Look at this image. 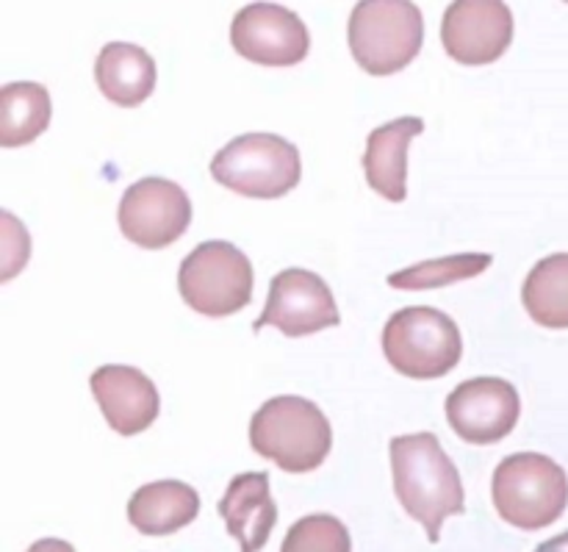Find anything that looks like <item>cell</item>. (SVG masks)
<instances>
[{
	"mask_svg": "<svg viewBox=\"0 0 568 552\" xmlns=\"http://www.w3.org/2000/svg\"><path fill=\"white\" fill-rule=\"evenodd\" d=\"M394 492L403 509L425 525L427 539L438 542L442 525L455 514H464L466 498L458 466L444 453L436 433H410L392 439Z\"/></svg>",
	"mask_w": 568,
	"mask_h": 552,
	"instance_id": "cell-1",
	"label": "cell"
},
{
	"mask_svg": "<svg viewBox=\"0 0 568 552\" xmlns=\"http://www.w3.org/2000/svg\"><path fill=\"white\" fill-rule=\"evenodd\" d=\"M250 444L283 472L303 475L325 464L333 450V428L316 403L297 394H281L253 414Z\"/></svg>",
	"mask_w": 568,
	"mask_h": 552,
	"instance_id": "cell-2",
	"label": "cell"
},
{
	"mask_svg": "<svg viewBox=\"0 0 568 552\" xmlns=\"http://www.w3.org/2000/svg\"><path fill=\"white\" fill-rule=\"evenodd\" d=\"M491 494L505 522L521 531H541L564 516L568 475L549 455L516 453L494 470Z\"/></svg>",
	"mask_w": 568,
	"mask_h": 552,
	"instance_id": "cell-3",
	"label": "cell"
},
{
	"mask_svg": "<svg viewBox=\"0 0 568 552\" xmlns=\"http://www.w3.org/2000/svg\"><path fill=\"white\" fill-rule=\"evenodd\" d=\"M422 9L408 0H364L349 14V50L369 76H394L419 56Z\"/></svg>",
	"mask_w": 568,
	"mask_h": 552,
	"instance_id": "cell-4",
	"label": "cell"
},
{
	"mask_svg": "<svg viewBox=\"0 0 568 552\" xmlns=\"http://www.w3.org/2000/svg\"><path fill=\"white\" fill-rule=\"evenodd\" d=\"M383 353L399 375L433 381L460 364L464 339L449 314L430 305H410L392 314L383 328Z\"/></svg>",
	"mask_w": 568,
	"mask_h": 552,
	"instance_id": "cell-5",
	"label": "cell"
},
{
	"mask_svg": "<svg viewBox=\"0 0 568 552\" xmlns=\"http://www.w3.org/2000/svg\"><path fill=\"white\" fill-rule=\"evenodd\" d=\"M216 183L244 198H283L303 175L300 150L275 133H244L231 139L211 161Z\"/></svg>",
	"mask_w": 568,
	"mask_h": 552,
	"instance_id": "cell-6",
	"label": "cell"
},
{
	"mask_svg": "<svg viewBox=\"0 0 568 552\" xmlns=\"http://www.w3.org/2000/svg\"><path fill=\"white\" fill-rule=\"evenodd\" d=\"M178 289L189 309L197 314L222 320L253 298V264L247 255L231 242H203L181 261Z\"/></svg>",
	"mask_w": 568,
	"mask_h": 552,
	"instance_id": "cell-7",
	"label": "cell"
},
{
	"mask_svg": "<svg viewBox=\"0 0 568 552\" xmlns=\"http://www.w3.org/2000/svg\"><path fill=\"white\" fill-rule=\"evenodd\" d=\"M116 220L128 242L144 250L170 248L192 222V200L175 181L150 175L125 189Z\"/></svg>",
	"mask_w": 568,
	"mask_h": 552,
	"instance_id": "cell-8",
	"label": "cell"
},
{
	"mask_svg": "<svg viewBox=\"0 0 568 552\" xmlns=\"http://www.w3.org/2000/svg\"><path fill=\"white\" fill-rule=\"evenodd\" d=\"M342 322L331 287L316 272L283 270L272 278L270 298L255 320V331L264 325L277 328L288 339L311 337Z\"/></svg>",
	"mask_w": 568,
	"mask_h": 552,
	"instance_id": "cell-9",
	"label": "cell"
},
{
	"mask_svg": "<svg viewBox=\"0 0 568 552\" xmlns=\"http://www.w3.org/2000/svg\"><path fill=\"white\" fill-rule=\"evenodd\" d=\"M236 53L255 64L292 67L308 56L311 33L297 11L277 3L244 6L231 26Z\"/></svg>",
	"mask_w": 568,
	"mask_h": 552,
	"instance_id": "cell-10",
	"label": "cell"
},
{
	"mask_svg": "<svg viewBox=\"0 0 568 552\" xmlns=\"http://www.w3.org/2000/svg\"><path fill=\"white\" fill-rule=\"evenodd\" d=\"M519 392L503 378H471L447 398L449 428L469 444H497L516 428Z\"/></svg>",
	"mask_w": 568,
	"mask_h": 552,
	"instance_id": "cell-11",
	"label": "cell"
},
{
	"mask_svg": "<svg viewBox=\"0 0 568 552\" xmlns=\"http://www.w3.org/2000/svg\"><path fill=\"white\" fill-rule=\"evenodd\" d=\"M442 42L460 64H491L514 42V14L499 0H458L444 11Z\"/></svg>",
	"mask_w": 568,
	"mask_h": 552,
	"instance_id": "cell-12",
	"label": "cell"
},
{
	"mask_svg": "<svg viewBox=\"0 0 568 552\" xmlns=\"http://www.w3.org/2000/svg\"><path fill=\"white\" fill-rule=\"evenodd\" d=\"M89 387H92V394L98 400L100 411H103L105 422L120 436H136V433L148 431L155 416H159V389L136 367H98L89 378Z\"/></svg>",
	"mask_w": 568,
	"mask_h": 552,
	"instance_id": "cell-13",
	"label": "cell"
},
{
	"mask_svg": "<svg viewBox=\"0 0 568 552\" xmlns=\"http://www.w3.org/2000/svg\"><path fill=\"white\" fill-rule=\"evenodd\" d=\"M220 514L225 520L227 533L239 542V550H264L277 522V505L270 494V475L244 472V475L233 478L225 498L220 500Z\"/></svg>",
	"mask_w": 568,
	"mask_h": 552,
	"instance_id": "cell-14",
	"label": "cell"
},
{
	"mask_svg": "<svg viewBox=\"0 0 568 552\" xmlns=\"http://www.w3.org/2000/svg\"><path fill=\"white\" fill-rule=\"evenodd\" d=\"M422 131H425V120L399 117V120L375 128L366 139V181L392 203H403L405 194H408V148Z\"/></svg>",
	"mask_w": 568,
	"mask_h": 552,
	"instance_id": "cell-15",
	"label": "cell"
},
{
	"mask_svg": "<svg viewBox=\"0 0 568 552\" xmlns=\"http://www.w3.org/2000/svg\"><path fill=\"white\" fill-rule=\"evenodd\" d=\"M197 514L200 494L181 481L148 483L128 503V520L144 536H170L192 525Z\"/></svg>",
	"mask_w": 568,
	"mask_h": 552,
	"instance_id": "cell-16",
	"label": "cell"
},
{
	"mask_svg": "<svg viewBox=\"0 0 568 552\" xmlns=\"http://www.w3.org/2000/svg\"><path fill=\"white\" fill-rule=\"evenodd\" d=\"M94 78L111 103L133 109L153 94L155 61L139 44L109 42L94 61Z\"/></svg>",
	"mask_w": 568,
	"mask_h": 552,
	"instance_id": "cell-17",
	"label": "cell"
},
{
	"mask_svg": "<svg viewBox=\"0 0 568 552\" xmlns=\"http://www.w3.org/2000/svg\"><path fill=\"white\" fill-rule=\"evenodd\" d=\"M50 126V92L42 83L14 81L0 89V144H31Z\"/></svg>",
	"mask_w": 568,
	"mask_h": 552,
	"instance_id": "cell-18",
	"label": "cell"
},
{
	"mask_svg": "<svg viewBox=\"0 0 568 552\" xmlns=\"http://www.w3.org/2000/svg\"><path fill=\"white\" fill-rule=\"evenodd\" d=\"M521 300L538 325L568 328V253L538 261L521 287Z\"/></svg>",
	"mask_w": 568,
	"mask_h": 552,
	"instance_id": "cell-19",
	"label": "cell"
},
{
	"mask_svg": "<svg viewBox=\"0 0 568 552\" xmlns=\"http://www.w3.org/2000/svg\"><path fill=\"white\" fill-rule=\"evenodd\" d=\"M491 255L488 253H458L447 255V259L422 261V264L399 270L388 275V287L405 289V292H422V289H442L449 283L469 281V278L483 275L491 267Z\"/></svg>",
	"mask_w": 568,
	"mask_h": 552,
	"instance_id": "cell-20",
	"label": "cell"
},
{
	"mask_svg": "<svg viewBox=\"0 0 568 552\" xmlns=\"http://www.w3.org/2000/svg\"><path fill=\"white\" fill-rule=\"evenodd\" d=\"M281 552H353V542L342 520L331 514H314L288 528Z\"/></svg>",
	"mask_w": 568,
	"mask_h": 552,
	"instance_id": "cell-21",
	"label": "cell"
},
{
	"mask_svg": "<svg viewBox=\"0 0 568 552\" xmlns=\"http://www.w3.org/2000/svg\"><path fill=\"white\" fill-rule=\"evenodd\" d=\"M26 552H75V548L61 542V539H39V542H33Z\"/></svg>",
	"mask_w": 568,
	"mask_h": 552,
	"instance_id": "cell-22",
	"label": "cell"
},
{
	"mask_svg": "<svg viewBox=\"0 0 568 552\" xmlns=\"http://www.w3.org/2000/svg\"><path fill=\"white\" fill-rule=\"evenodd\" d=\"M536 552H568V531L560 533V536L549 539V542H544Z\"/></svg>",
	"mask_w": 568,
	"mask_h": 552,
	"instance_id": "cell-23",
	"label": "cell"
}]
</instances>
